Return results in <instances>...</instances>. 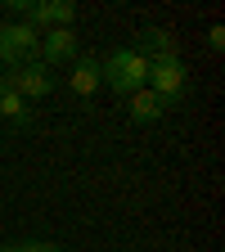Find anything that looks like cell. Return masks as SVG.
<instances>
[{
    "label": "cell",
    "instance_id": "6da1fadb",
    "mask_svg": "<svg viewBox=\"0 0 225 252\" xmlns=\"http://www.w3.org/2000/svg\"><path fill=\"white\" fill-rule=\"evenodd\" d=\"M99 77H104V86L113 90V94H135V90H144L149 86V59H140L131 45H117L104 63H99Z\"/></svg>",
    "mask_w": 225,
    "mask_h": 252
},
{
    "label": "cell",
    "instance_id": "7a4b0ae2",
    "mask_svg": "<svg viewBox=\"0 0 225 252\" xmlns=\"http://www.w3.org/2000/svg\"><path fill=\"white\" fill-rule=\"evenodd\" d=\"M149 90H153L167 108L180 104L185 94H189V68L180 63V54H171V59H153V63H149Z\"/></svg>",
    "mask_w": 225,
    "mask_h": 252
},
{
    "label": "cell",
    "instance_id": "3957f363",
    "mask_svg": "<svg viewBox=\"0 0 225 252\" xmlns=\"http://www.w3.org/2000/svg\"><path fill=\"white\" fill-rule=\"evenodd\" d=\"M41 50V32L27 27V23H5L0 27V63L5 68H23V63H32Z\"/></svg>",
    "mask_w": 225,
    "mask_h": 252
},
{
    "label": "cell",
    "instance_id": "277c9868",
    "mask_svg": "<svg viewBox=\"0 0 225 252\" xmlns=\"http://www.w3.org/2000/svg\"><path fill=\"white\" fill-rule=\"evenodd\" d=\"M5 81L14 94H23V99H50V90H54V68H45L41 59H32V63H23V68H9Z\"/></svg>",
    "mask_w": 225,
    "mask_h": 252
},
{
    "label": "cell",
    "instance_id": "5b68a950",
    "mask_svg": "<svg viewBox=\"0 0 225 252\" xmlns=\"http://www.w3.org/2000/svg\"><path fill=\"white\" fill-rule=\"evenodd\" d=\"M72 18H77V5H72V0H32L27 14H23V23H27V27H36V32L72 27Z\"/></svg>",
    "mask_w": 225,
    "mask_h": 252
},
{
    "label": "cell",
    "instance_id": "8992f818",
    "mask_svg": "<svg viewBox=\"0 0 225 252\" xmlns=\"http://www.w3.org/2000/svg\"><path fill=\"white\" fill-rule=\"evenodd\" d=\"M36 59L45 63V68L72 63V59H77V32H72V27H50V32H41V50H36Z\"/></svg>",
    "mask_w": 225,
    "mask_h": 252
},
{
    "label": "cell",
    "instance_id": "52a82bcc",
    "mask_svg": "<svg viewBox=\"0 0 225 252\" xmlns=\"http://www.w3.org/2000/svg\"><path fill=\"white\" fill-rule=\"evenodd\" d=\"M131 50H135L140 59L153 63V59H171V54H176V41H171V32H167V27H140Z\"/></svg>",
    "mask_w": 225,
    "mask_h": 252
},
{
    "label": "cell",
    "instance_id": "ba28073f",
    "mask_svg": "<svg viewBox=\"0 0 225 252\" xmlns=\"http://www.w3.org/2000/svg\"><path fill=\"white\" fill-rule=\"evenodd\" d=\"M68 86H72V94H77V99H90V94L104 86V77H99V59H72Z\"/></svg>",
    "mask_w": 225,
    "mask_h": 252
},
{
    "label": "cell",
    "instance_id": "9c48e42d",
    "mask_svg": "<svg viewBox=\"0 0 225 252\" xmlns=\"http://www.w3.org/2000/svg\"><path fill=\"white\" fill-rule=\"evenodd\" d=\"M126 113H131V122H140V126H153V122H162L167 104L144 86V90H135V94H126Z\"/></svg>",
    "mask_w": 225,
    "mask_h": 252
},
{
    "label": "cell",
    "instance_id": "30bf717a",
    "mask_svg": "<svg viewBox=\"0 0 225 252\" xmlns=\"http://www.w3.org/2000/svg\"><path fill=\"white\" fill-rule=\"evenodd\" d=\"M0 117H5L9 126H18V131H27L32 126V113H27V99L23 94H14L5 81H0Z\"/></svg>",
    "mask_w": 225,
    "mask_h": 252
},
{
    "label": "cell",
    "instance_id": "8fae6325",
    "mask_svg": "<svg viewBox=\"0 0 225 252\" xmlns=\"http://www.w3.org/2000/svg\"><path fill=\"white\" fill-rule=\"evenodd\" d=\"M18 252H63L59 243H45V239H32V243H18Z\"/></svg>",
    "mask_w": 225,
    "mask_h": 252
},
{
    "label": "cell",
    "instance_id": "7c38bea8",
    "mask_svg": "<svg viewBox=\"0 0 225 252\" xmlns=\"http://www.w3.org/2000/svg\"><path fill=\"white\" fill-rule=\"evenodd\" d=\"M207 45H212V50L225 45V27H212V32H207Z\"/></svg>",
    "mask_w": 225,
    "mask_h": 252
},
{
    "label": "cell",
    "instance_id": "4fadbf2b",
    "mask_svg": "<svg viewBox=\"0 0 225 252\" xmlns=\"http://www.w3.org/2000/svg\"><path fill=\"white\" fill-rule=\"evenodd\" d=\"M0 252H18V243H5V248H0Z\"/></svg>",
    "mask_w": 225,
    "mask_h": 252
},
{
    "label": "cell",
    "instance_id": "5bb4252c",
    "mask_svg": "<svg viewBox=\"0 0 225 252\" xmlns=\"http://www.w3.org/2000/svg\"><path fill=\"white\" fill-rule=\"evenodd\" d=\"M0 77H5V63H0Z\"/></svg>",
    "mask_w": 225,
    "mask_h": 252
},
{
    "label": "cell",
    "instance_id": "9a60e30c",
    "mask_svg": "<svg viewBox=\"0 0 225 252\" xmlns=\"http://www.w3.org/2000/svg\"><path fill=\"white\" fill-rule=\"evenodd\" d=\"M0 27H5V18H0Z\"/></svg>",
    "mask_w": 225,
    "mask_h": 252
}]
</instances>
